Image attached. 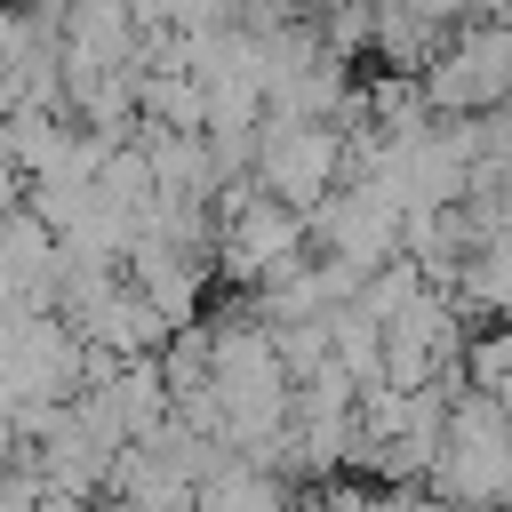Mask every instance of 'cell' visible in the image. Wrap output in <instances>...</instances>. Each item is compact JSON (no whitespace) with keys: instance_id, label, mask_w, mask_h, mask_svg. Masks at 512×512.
<instances>
[{"instance_id":"obj_2","label":"cell","mask_w":512,"mask_h":512,"mask_svg":"<svg viewBox=\"0 0 512 512\" xmlns=\"http://www.w3.org/2000/svg\"><path fill=\"white\" fill-rule=\"evenodd\" d=\"M336 168H344V136L328 120H272L256 136V184L288 208H320Z\"/></svg>"},{"instance_id":"obj_1","label":"cell","mask_w":512,"mask_h":512,"mask_svg":"<svg viewBox=\"0 0 512 512\" xmlns=\"http://www.w3.org/2000/svg\"><path fill=\"white\" fill-rule=\"evenodd\" d=\"M424 104H440V112H496V104H512V24H464L440 56H432V72H424Z\"/></svg>"},{"instance_id":"obj_3","label":"cell","mask_w":512,"mask_h":512,"mask_svg":"<svg viewBox=\"0 0 512 512\" xmlns=\"http://www.w3.org/2000/svg\"><path fill=\"white\" fill-rule=\"evenodd\" d=\"M200 512H272V488L248 480V472H224V480L200 488Z\"/></svg>"}]
</instances>
